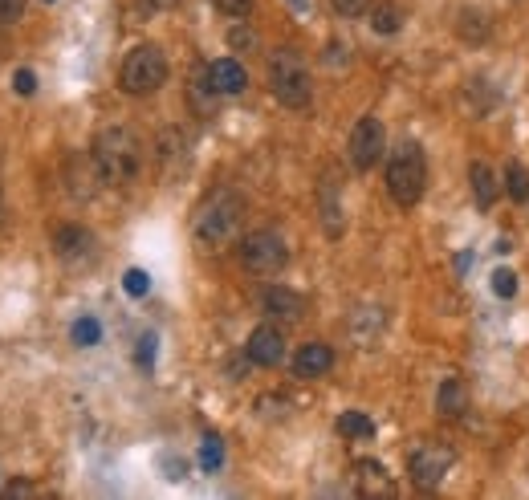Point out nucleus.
I'll list each match as a JSON object with an SVG mask.
<instances>
[{"label": "nucleus", "instance_id": "obj_9", "mask_svg": "<svg viewBox=\"0 0 529 500\" xmlns=\"http://www.w3.org/2000/svg\"><path fill=\"white\" fill-rule=\"evenodd\" d=\"M245 358L253 366H281V358H285V334L277 326H257L249 334V342H245Z\"/></svg>", "mask_w": 529, "mask_h": 500}, {"label": "nucleus", "instance_id": "obj_17", "mask_svg": "<svg viewBox=\"0 0 529 500\" xmlns=\"http://www.w3.org/2000/svg\"><path fill=\"white\" fill-rule=\"evenodd\" d=\"M318 200H322V224H326V236H342V200H338V183H334L330 175L322 179Z\"/></svg>", "mask_w": 529, "mask_h": 500}, {"label": "nucleus", "instance_id": "obj_14", "mask_svg": "<svg viewBox=\"0 0 529 500\" xmlns=\"http://www.w3.org/2000/svg\"><path fill=\"white\" fill-rule=\"evenodd\" d=\"M265 314H273V318H281V322H298V318L306 314V301H302V293H293V289H285V285H273V289L265 293Z\"/></svg>", "mask_w": 529, "mask_h": 500}, {"label": "nucleus", "instance_id": "obj_33", "mask_svg": "<svg viewBox=\"0 0 529 500\" xmlns=\"http://www.w3.org/2000/svg\"><path fill=\"white\" fill-rule=\"evenodd\" d=\"M0 220H5V200H0Z\"/></svg>", "mask_w": 529, "mask_h": 500}, {"label": "nucleus", "instance_id": "obj_7", "mask_svg": "<svg viewBox=\"0 0 529 500\" xmlns=\"http://www.w3.org/2000/svg\"><path fill=\"white\" fill-rule=\"evenodd\" d=\"M452 464H456V452L448 444H432V440L416 444L411 456H407V472H411V480H416L420 488H440L444 476L452 472Z\"/></svg>", "mask_w": 529, "mask_h": 500}, {"label": "nucleus", "instance_id": "obj_5", "mask_svg": "<svg viewBox=\"0 0 529 500\" xmlns=\"http://www.w3.org/2000/svg\"><path fill=\"white\" fill-rule=\"evenodd\" d=\"M163 82H167V53L159 45H135L119 70V86L143 98V94H155Z\"/></svg>", "mask_w": 529, "mask_h": 500}, {"label": "nucleus", "instance_id": "obj_3", "mask_svg": "<svg viewBox=\"0 0 529 500\" xmlns=\"http://www.w3.org/2000/svg\"><path fill=\"white\" fill-rule=\"evenodd\" d=\"M269 90L289 110L310 106L314 86H310V70H306V61L298 57V49H277L269 57Z\"/></svg>", "mask_w": 529, "mask_h": 500}, {"label": "nucleus", "instance_id": "obj_26", "mask_svg": "<svg viewBox=\"0 0 529 500\" xmlns=\"http://www.w3.org/2000/svg\"><path fill=\"white\" fill-rule=\"evenodd\" d=\"M212 5H216L224 17H249V13H253V0H212Z\"/></svg>", "mask_w": 529, "mask_h": 500}, {"label": "nucleus", "instance_id": "obj_10", "mask_svg": "<svg viewBox=\"0 0 529 500\" xmlns=\"http://www.w3.org/2000/svg\"><path fill=\"white\" fill-rule=\"evenodd\" d=\"M204 82H208L212 94H241L249 86V74H245V66H241L237 57H220V61H212V66H208Z\"/></svg>", "mask_w": 529, "mask_h": 500}, {"label": "nucleus", "instance_id": "obj_24", "mask_svg": "<svg viewBox=\"0 0 529 500\" xmlns=\"http://www.w3.org/2000/svg\"><path fill=\"white\" fill-rule=\"evenodd\" d=\"M123 289H127L131 297H147V293H151V277H147L143 269H127V277H123Z\"/></svg>", "mask_w": 529, "mask_h": 500}, {"label": "nucleus", "instance_id": "obj_21", "mask_svg": "<svg viewBox=\"0 0 529 500\" xmlns=\"http://www.w3.org/2000/svg\"><path fill=\"white\" fill-rule=\"evenodd\" d=\"M70 338H74V346H98V342H102L98 318H78V322L70 326Z\"/></svg>", "mask_w": 529, "mask_h": 500}, {"label": "nucleus", "instance_id": "obj_1", "mask_svg": "<svg viewBox=\"0 0 529 500\" xmlns=\"http://www.w3.org/2000/svg\"><path fill=\"white\" fill-rule=\"evenodd\" d=\"M102 183H131L143 171V143L131 127H106L90 147Z\"/></svg>", "mask_w": 529, "mask_h": 500}, {"label": "nucleus", "instance_id": "obj_6", "mask_svg": "<svg viewBox=\"0 0 529 500\" xmlns=\"http://www.w3.org/2000/svg\"><path fill=\"white\" fill-rule=\"evenodd\" d=\"M241 261H245L249 273H257V277H273V273L285 269L289 248H285V240H281L277 232L261 228V232H249V236L241 240Z\"/></svg>", "mask_w": 529, "mask_h": 500}, {"label": "nucleus", "instance_id": "obj_29", "mask_svg": "<svg viewBox=\"0 0 529 500\" xmlns=\"http://www.w3.org/2000/svg\"><path fill=\"white\" fill-rule=\"evenodd\" d=\"M13 90H17L21 98H29V94L37 90V78H33V70H17V74H13Z\"/></svg>", "mask_w": 529, "mask_h": 500}, {"label": "nucleus", "instance_id": "obj_12", "mask_svg": "<svg viewBox=\"0 0 529 500\" xmlns=\"http://www.w3.org/2000/svg\"><path fill=\"white\" fill-rule=\"evenodd\" d=\"M53 248H57V257L74 265V261H86L94 253V236L86 228H78V224H66V228H57Z\"/></svg>", "mask_w": 529, "mask_h": 500}, {"label": "nucleus", "instance_id": "obj_34", "mask_svg": "<svg viewBox=\"0 0 529 500\" xmlns=\"http://www.w3.org/2000/svg\"><path fill=\"white\" fill-rule=\"evenodd\" d=\"M49 5H53V0H49Z\"/></svg>", "mask_w": 529, "mask_h": 500}, {"label": "nucleus", "instance_id": "obj_20", "mask_svg": "<svg viewBox=\"0 0 529 500\" xmlns=\"http://www.w3.org/2000/svg\"><path fill=\"white\" fill-rule=\"evenodd\" d=\"M371 29L383 33V37L399 33V29H403V13H399V5H375V9H371Z\"/></svg>", "mask_w": 529, "mask_h": 500}, {"label": "nucleus", "instance_id": "obj_11", "mask_svg": "<svg viewBox=\"0 0 529 500\" xmlns=\"http://www.w3.org/2000/svg\"><path fill=\"white\" fill-rule=\"evenodd\" d=\"M330 366H334V350L326 342H306L293 354V374H298V379H322Z\"/></svg>", "mask_w": 529, "mask_h": 500}, {"label": "nucleus", "instance_id": "obj_31", "mask_svg": "<svg viewBox=\"0 0 529 500\" xmlns=\"http://www.w3.org/2000/svg\"><path fill=\"white\" fill-rule=\"evenodd\" d=\"M143 5H151V9H175L180 0H143Z\"/></svg>", "mask_w": 529, "mask_h": 500}, {"label": "nucleus", "instance_id": "obj_25", "mask_svg": "<svg viewBox=\"0 0 529 500\" xmlns=\"http://www.w3.org/2000/svg\"><path fill=\"white\" fill-rule=\"evenodd\" d=\"M493 293L497 297H517V273L513 269H497L493 273Z\"/></svg>", "mask_w": 529, "mask_h": 500}, {"label": "nucleus", "instance_id": "obj_16", "mask_svg": "<svg viewBox=\"0 0 529 500\" xmlns=\"http://www.w3.org/2000/svg\"><path fill=\"white\" fill-rule=\"evenodd\" d=\"M468 183H473V200H477L481 208H493V204H497L501 183H497V175H493L489 163H473V167H468Z\"/></svg>", "mask_w": 529, "mask_h": 500}, {"label": "nucleus", "instance_id": "obj_27", "mask_svg": "<svg viewBox=\"0 0 529 500\" xmlns=\"http://www.w3.org/2000/svg\"><path fill=\"white\" fill-rule=\"evenodd\" d=\"M25 17V0H0V25H17Z\"/></svg>", "mask_w": 529, "mask_h": 500}, {"label": "nucleus", "instance_id": "obj_13", "mask_svg": "<svg viewBox=\"0 0 529 500\" xmlns=\"http://www.w3.org/2000/svg\"><path fill=\"white\" fill-rule=\"evenodd\" d=\"M355 484H359V492L363 496H395V480L387 476V468L379 464V460H359L355 464Z\"/></svg>", "mask_w": 529, "mask_h": 500}, {"label": "nucleus", "instance_id": "obj_28", "mask_svg": "<svg viewBox=\"0 0 529 500\" xmlns=\"http://www.w3.org/2000/svg\"><path fill=\"white\" fill-rule=\"evenodd\" d=\"M135 358H139L143 370L155 366V334H143V338H139V354H135Z\"/></svg>", "mask_w": 529, "mask_h": 500}, {"label": "nucleus", "instance_id": "obj_32", "mask_svg": "<svg viewBox=\"0 0 529 500\" xmlns=\"http://www.w3.org/2000/svg\"><path fill=\"white\" fill-rule=\"evenodd\" d=\"M29 492H33L29 484H13V488H9V496H29Z\"/></svg>", "mask_w": 529, "mask_h": 500}, {"label": "nucleus", "instance_id": "obj_22", "mask_svg": "<svg viewBox=\"0 0 529 500\" xmlns=\"http://www.w3.org/2000/svg\"><path fill=\"white\" fill-rule=\"evenodd\" d=\"M224 464V444H220V435H204V444H200V468L204 472H216Z\"/></svg>", "mask_w": 529, "mask_h": 500}, {"label": "nucleus", "instance_id": "obj_30", "mask_svg": "<svg viewBox=\"0 0 529 500\" xmlns=\"http://www.w3.org/2000/svg\"><path fill=\"white\" fill-rule=\"evenodd\" d=\"M228 41H232V45H253V33H241V29H232V33H228Z\"/></svg>", "mask_w": 529, "mask_h": 500}, {"label": "nucleus", "instance_id": "obj_4", "mask_svg": "<svg viewBox=\"0 0 529 500\" xmlns=\"http://www.w3.org/2000/svg\"><path fill=\"white\" fill-rule=\"evenodd\" d=\"M241 216H245V200L237 192L208 196L200 204V212H196V240L208 244V248L232 240V236H237V228H241Z\"/></svg>", "mask_w": 529, "mask_h": 500}, {"label": "nucleus", "instance_id": "obj_2", "mask_svg": "<svg viewBox=\"0 0 529 500\" xmlns=\"http://www.w3.org/2000/svg\"><path fill=\"white\" fill-rule=\"evenodd\" d=\"M428 187V159L416 139H403L387 159V192L399 208H416Z\"/></svg>", "mask_w": 529, "mask_h": 500}, {"label": "nucleus", "instance_id": "obj_19", "mask_svg": "<svg viewBox=\"0 0 529 500\" xmlns=\"http://www.w3.org/2000/svg\"><path fill=\"white\" fill-rule=\"evenodd\" d=\"M505 192H509V200L529 204V171H525V163H509L505 167Z\"/></svg>", "mask_w": 529, "mask_h": 500}, {"label": "nucleus", "instance_id": "obj_23", "mask_svg": "<svg viewBox=\"0 0 529 500\" xmlns=\"http://www.w3.org/2000/svg\"><path fill=\"white\" fill-rule=\"evenodd\" d=\"M330 9H334L338 17H363V13L375 9V0H330Z\"/></svg>", "mask_w": 529, "mask_h": 500}, {"label": "nucleus", "instance_id": "obj_15", "mask_svg": "<svg viewBox=\"0 0 529 500\" xmlns=\"http://www.w3.org/2000/svg\"><path fill=\"white\" fill-rule=\"evenodd\" d=\"M436 411H440V419H460L468 411V387L460 379H444L436 391Z\"/></svg>", "mask_w": 529, "mask_h": 500}, {"label": "nucleus", "instance_id": "obj_8", "mask_svg": "<svg viewBox=\"0 0 529 500\" xmlns=\"http://www.w3.org/2000/svg\"><path fill=\"white\" fill-rule=\"evenodd\" d=\"M383 147H387V131L383 122L375 114L359 118L355 131H350V163H355L359 171H371L379 159H383Z\"/></svg>", "mask_w": 529, "mask_h": 500}, {"label": "nucleus", "instance_id": "obj_18", "mask_svg": "<svg viewBox=\"0 0 529 500\" xmlns=\"http://www.w3.org/2000/svg\"><path fill=\"white\" fill-rule=\"evenodd\" d=\"M338 435H346V440H371V435H375V423H371V415H363V411H342V415H338Z\"/></svg>", "mask_w": 529, "mask_h": 500}]
</instances>
